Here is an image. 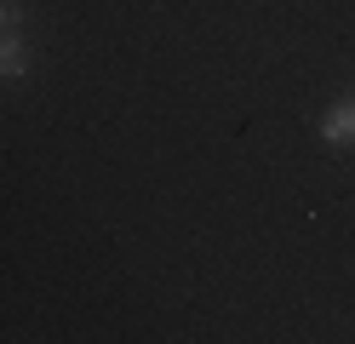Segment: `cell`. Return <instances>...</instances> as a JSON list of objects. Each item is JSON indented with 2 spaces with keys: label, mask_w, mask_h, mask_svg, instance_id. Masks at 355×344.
I'll return each mask as SVG.
<instances>
[{
  "label": "cell",
  "mask_w": 355,
  "mask_h": 344,
  "mask_svg": "<svg viewBox=\"0 0 355 344\" xmlns=\"http://www.w3.org/2000/svg\"><path fill=\"white\" fill-rule=\"evenodd\" d=\"M0 75H6V81H24L29 75V46L17 35H0Z\"/></svg>",
  "instance_id": "1"
},
{
  "label": "cell",
  "mask_w": 355,
  "mask_h": 344,
  "mask_svg": "<svg viewBox=\"0 0 355 344\" xmlns=\"http://www.w3.org/2000/svg\"><path fill=\"white\" fill-rule=\"evenodd\" d=\"M321 138H327V144H349V138H355V104L332 109L327 121H321Z\"/></svg>",
  "instance_id": "2"
},
{
  "label": "cell",
  "mask_w": 355,
  "mask_h": 344,
  "mask_svg": "<svg viewBox=\"0 0 355 344\" xmlns=\"http://www.w3.org/2000/svg\"><path fill=\"white\" fill-rule=\"evenodd\" d=\"M17 23H24V6L17 0H0V29H17Z\"/></svg>",
  "instance_id": "3"
}]
</instances>
